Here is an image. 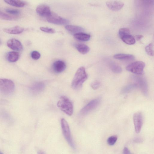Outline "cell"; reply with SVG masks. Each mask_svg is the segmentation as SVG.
Returning a JSON list of instances; mask_svg holds the SVG:
<instances>
[{"label": "cell", "instance_id": "cell-15", "mask_svg": "<svg viewBox=\"0 0 154 154\" xmlns=\"http://www.w3.org/2000/svg\"><path fill=\"white\" fill-rule=\"evenodd\" d=\"M114 58L121 60H132L134 59V56L132 54H117L113 56Z\"/></svg>", "mask_w": 154, "mask_h": 154}, {"label": "cell", "instance_id": "cell-23", "mask_svg": "<svg viewBox=\"0 0 154 154\" xmlns=\"http://www.w3.org/2000/svg\"><path fill=\"white\" fill-rule=\"evenodd\" d=\"M109 67L111 70L116 73H120L122 71V68L118 65L113 62L109 63Z\"/></svg>", "mask_w": 154, "mask_h": 154}, {"label": "cell", "instance_id": "cell-34", "mask_svg": "<svg viewBox=\"0 0 154 154\" xmlns=\"http://www.w3.org/2000/svg\"><path fill=\"white\" fill-rule=\"evenodd\" d=\"M134 141L135 143H139L143 141L142 139L141 138H136L134 140Z\"/></svg>", "mask_w": 154, "mask_h": 154}, {"label": "cell", "instance_id": "cell-20", "mask_svg": "<svg viewBox=\"0 0 154 154\" xmlns=\"http://www.w3.org/2000/svg\"><path fill=\"white\" fill-rule=\"evenodd\" d=\"M4 2L11 5L17 7H24L26 4L25 2L21 0H6Z\"/></svg>", "mask_w": 154, "mask_h": 154}, {"label": "cell", "instance_id": "cell-38", "mask_svg": "<svg viewBox=\"0 0 154 154\" xmlns=\"http://www.w3.org/2000/svg\"><path fill=\"white\" fill-rule=\"evenodd\" d=\"M0 154H3L2 152H0Z\"/></svg>", "mask_w": 154, "mask_h": 154}, {"label": "cell", "instance_id": "cell-9", "mask_svg": "<svg viewBox=\"0 0 154 154\" xmlns=\"http://www.w3.org/2000/svg\"><path fill=\"white\" fill-rule=\"evenodd\" d=\"M143 116L141 112H137L133 115V122L135 132L137 133L140 132L143 125Z\"/></svg>", "mask_w": 154, "mask_h": 154}, {"label": "cell", "instance_id": "cell-14", "mask_svg": "<svg viewBox=\"0 0 154 154\" xmlns=\"http://www.w3.org/2000/svg\"><path fill=\"white\" fill-rule=\"evenodd\" d=\"M24 29L19 26H15L13 27L4 29L3 31L6 33L13 34H18L22 33L23 32Z\"/></svg>", "mask_w": 154, "mask_h": 154}, {"label": "cell", "instance_id": "cell-35", "mask_svg": "<svg viewBox=\"0 0 154 154\" xmlns=\"http://www.w3.org/2000/svg\"><path fill=\"white\" fill-rule=\"evenodd\" d=\"M143 37V36L142 35H135V39L137 41H139L141 40Z\"/></svg>", "mask_w": 154, "mask_h": 154}, {"label": "cell", "instance_id": "cell-19", "mask_svg": "<svg viewBox=\"0 0 154 154\" xmlns=\"http://www.w3.org/2000/svg\"><path fill=\"white\" fill-rule=\"evenodd\" d=\"M73 35L76 39L82 41H87L89 40L91 37L90 34L83 32L75 34Z\"/></svg>", "mask_w": 154, "mask_h": 154}, {"label": "cell", "instance_id": "cell-26", "mask_svg": "<svg viewBox=\"0 0 154 154\" xmlns=\"http://www.w3.org/2000/svg\"><path fill=\"white\" fill-rule=\"evenodd\" d=\"M117 140V137L116 135H113L109 137L107 139V143L110 146L114 145Z\"/></svg>", "mask_w": 154, "mask_h": 154}, {"label": "cell", "instance_id": "cell-30", "mask_svg": "<svg viewBox=\"0 0 154 154\" xmlns=\"http://www.w3.org/2000/svg\"><path fill=\"white\" fill-rule=\"evenodd\" d=\"M31 55L32 58L34 60L38 59L41 57L40 53L36 51H32L31 53Z\"/></svg>", "mask_w": 154, "mask_h": 154}, {"label": "cell", "instance_id": "cell-33", "mask_svg": "<svg viewBox=\"0 0 154 154\" xmlns=\"http://www.w3.org/2000/svg\"><path fill=\"white\" fill-rule=\"evenodd\" d=\"M123 154H131L129 149L127 147H125L123 149Z\"/></svg>", "mask_w": 154, "mask_h": 154}, {"label": "cell", "instance_id": "cell-13", "mask_svg": "<svg viewBox=\"0 0 154 154\" xmlns=\"http://www.w3.org/2000/svg\"><path fill=\"white\" fill-rule=\"evenodd\" d=\"M54 71L57 73H60L63 71L66 68V65L63 61L58 60L54 62L53 65Z\"/></svg>", "mask_w": 154, "mask_h": 154}, {"label": "cell", "instance_id": "cell-17", "mask_svg": "<svg viewBox=\"0 0 154 154\" xmlns=\"http://www.w3.org/2000/svg\"><path fill=\"white\" fill-rule=\"evenodd\" d=\"M20 54L17 51H11L9 52L7 55L8 60L10 62H14L19 59Z\"/></svg>", "mask_w": 154, "mask_h": 154}, {"label": "cell", "instance_id": "cell-5", "mask_svg": "<svg viewBox=\"0 0 154 154\" xmlns=\"http://www.w3.org/2000/svg\"><path fill=\"white\" fill-rule=\"evenodd\" d=\"M61 128L63 134L70 146L73 148H75L74 144L71 137L69 125L64 119H62L61 120Z\"/></svg>", "mask_w": 154, "mask_h": 154}, {"label": "cell", "instance_id": "cell-22", "mask_svg": "<svg viewBox=\"0 0 154 154\" xmlns=\"http://www.w3.org/2000/svg\"><path fill=\"white\" fill-rule=\"evenodd\" d=\"M45 85L42 82H39L35 83L31 88L32 90L35 93H39L42 91L44 88Z\"/></svg>", "mask_w": 154, "mask_h": 154}, {"label": "cell", "instance_id": "cell-37", "mask_svg": "<svg viewBox=\"0 0 154 154\" xmlns=\"http://www.w3.org/2000/svg\"><path fill=\"white\" fill-rule=\"evenodd\" d=\"M1 44H2V41H1V39H0V45H1Z\"/></svg>", "mask_w": 154, "mask_h": 154}, {"label": "cell", "instance_id": "cell-6", "mask_svg": "<svg viewBox=\"0 0 154 154\" xmlns=\"http://www.w3.org/2000/svg\"><path fill=\"white\" fill-rule=\"evenodd\" d=\"M133 80L135 82L138 87H139L142 92L147 96L148 94V87L147 81L144 77L137 75H133Z\"/></svg>", "mask_w": 154, "mask_h": 154}, {"label": "cell", "instance_id": "cell-21", "mask_svg": "<svg viewBox=\"0 0 154 154\" xmlns=\"http://www.w3.org/2000/svg\"><path fill=\"white\" fill-rule=\"evenodd\" d=\"M75 46L78 51L82 54L87 53L90 50L89 47L84 44H77L75 45Z\"/></svg>", "mask_w": 154, "mask_h": 154}, {"label": "cell", "instance_id": "cell-3", "mask_svg": "<svg viewBox=\"0 0 154 154\" xmlns=\"http://www.w3.org/2000/svg\"><path fill=\"white\" fill-rule=\"evenodd\" d=\"M14 84L11 80L0 79V93L3 95H9L13 92L14 89Z\"/></svg>", "mask_w": 154, "mask_h": 154}, {"label": "cell", "instance_id": "cell-27", "mask_svg": "<svg viewBox=\"0 0 154 154\" xmlns=\"http://www.w3.org/2000/svg\"><path fill=\"white\" fill-rule=\"evenodd\" d=\"M130 34L129 29L126 28L120 29L119 31V34L120 37L126 34Z\"/></svg>", "mask_w": 154, "mask_h": 154}, {"label": "cell", "instance_id": "cell-16", "mask_svg": "<svg viewBox=\"0 0 154 154\" xmlns=\"http://www.w3.org/2000/svg\"><path fill=\"white\" fill-rule=\"evenodd\" d=\"M65 29L68 31L74 34L79 32H82L84 30L82 27L75 25H66L65 26Z\"/></svg>", "mask_w": 154, "mask_h": 154}, {"label": "cell", "instance_id": "cell-8", "mask_svg": "<svg viewBox=\"0 0 154 154\" xmlns=\"http://www.w3.org/2000/svg\"><path fill=\"white\" fill-rule=\"evenodd\" d=\"M100 101L99 98L92 100L83 108L80 111L82 115H85L95 109L99 105Z\"/></svg>", "mask_w": 154, "mask_h": 154}, {"label": "cell", "instance_id": "cell-4", "mask_svg": "<svg viewBox=\"0 0 154 154\" xmlns=\"http://www.w3.org/2000/svg\"><path fill=\"white\" fill-rule=\"evenodd\" d=\"M145 66L144 62L138 61L133 62L126 66V69L129 72L138 75L143 74Z\"/></svg>", "mask_w": 154, "mask_h": 154}, {"label": "cell", "instance_id": "cell-29", "mask_svg": "<svg viewBox=\"0 0 154 154\" xmlns=\"http://www.w3.org/2000/svg\"><path fill=\"white\" fill-rule=\"evenodd\" d=\"M40 29L44 32L49 33H54L56 32L54 29L48 27H40Z\"/></svg>", "mask_w": 154, "mask_h": 154}, {"label": "cell", "instance_id": "cell-1", "mask_svg": "<svg viewBox=\"0 0 154 154\" xmlns=\"http://www.w3.org/2000/svg\"><path fill=\"white\" fill-rule=\"evenodd\" d=\"M88 75L85 68L79 67L76 71L72 79L71 86L74 89H78L81 87L83 83L87 80Z\"/></svg>", "mask_w": 154, "mask_h": 154}, {"label": "cell", "instance_id": "cell-36", "mask_svg": "<svg viewBox=\"0 0 154 154\" xmlns=\"http://www.w3.org/2000/svg\"><path fill=\"white\" fill-rule=\"evenodd\" d=\"M38 154H45L44 152H42L40 151L38 152Z\"/></svg>", "mask_w": 154, "mask_h": 154}, {"label": "cell", "instance_id": "cell-24", "mask_svg": "<svg viewBox=\"0 0 154 154\" xmlns=\"http://www.w3.org/2000/svg\"><path fill=\"white\" fill-rule=\"evenodd\" d=\"M137 87H138L136 83H131L123 88L122 92L123 94L127 93Z\"/></svg>", "mask_w": 154, "mask_h": 154}, {"label": "cell", "instance_id": "cell-11", "mask_svg": "<svg viewBox=\"0 0 154 154\" xmlns=\"http://www.w3.org/2000/svg\"><path fill=\"white\" fill-rule=\"evenodd\" d=\"M36 11L37 13L39 15L45 16L46 17L50 15L52 12L49 7L44 4L38 5L36 8Z\"/></svg>", "mask_w": 154, "mask_h": 154}, {"label": "cell", "instance_id": "cell-18", "mask_svg": "<svg viewBox=\"0 0 154 154\" xmlns=\"http://www.w3.org/2000/svg\"><path fill=\"white\" fill-rule=\"evenodd\" d=\"M126 44L132 45L135 43V39L130 34L124 35L120 38Z\"/></svg>", "mask_w": 154, "mask_h": 154}, {"label": "cell", "instance_id": "cell-10", "mask_svg": "<svg viewBox=\"0 0 154 154\" xmlns=\"http://www.w3.org/2000/svg\"><path fill=\"white\" fill-rule=\"evenodd\" d=\"M107 7L110 9L114 11H118L123 7L124 4L122 1L117 0H109L106 2Z\"/></svg>", "mask_w": 154, "mask_h": 154}, {"label": "cell", "instance_id": "cell-7", "mask_svg": "<svg viewBox=\"0 0 154 154\" xmlns=\"http://www.w3.org/2000/svg\"><path fill=\"white\" fill-rule=\"evenodd\" d=\"M46 17L47 21L49 23L58 25H64L68 24L69 21L56 14L52 12Z\"/></svg>", "mask_w": 154, "mask_h": 154}, {"label": "cell", "instance_id": "cell-28", "mask_svg": "<svg viewBox=\"0 0 154 154\" xmlns=\"http://www.w3.org/2000/svg\"><path fill=\"white\" fill-rule=\"evenodd\" d=\"M5 11L8 13L14 15H18L20 13V11L17 9L9 8L6 9Z\"/></svg>", "mask_w": 154, "mask_h": 154}, {"label": "cell", "instance_id": "cell-32", "mask_svg": "<svg viewBox=\"0 0 154 154\" xmlns=\"http://www.w3.org/2000/svg\"><path fill=\"white\" fill-rule=\"evenodd\" d=\"M101 84L100 82L98 81H95L91 84V88L94 90L98 88L100 86Z\"/></svg>", "mask_w": 154, "mask_h": 154}, {"label": "cell", "instance_id": "cell-31", "mask_svg": "<svg viewBox=\"0 0 154 154\" xmlns=\"http://www.w3.org/2000/svg\"><path fill=\"white\" fill-rule=\"evenodd\" d=\"M0 19L6 20H11L12 19V18L11 16L0 11Z\"/></svg>", "mask_w": 154, "mask_h": 154}, {"label": "cell", "instance_id": "cell-12", "mask_svg": "<svg viewBox=\"0 0 154 154\" xmlns=\"http://www.w3.org/2000/svg\"><path fill=\"white\" fill-rule=\"evenodd\" d=\"M7 45L10 48L14 51H20L23 49V45L20 42L15 38L8 40Z\"/></svg>", "mask_w": 154, "mask_h": 154}, {"label": "cell", "instance_id": "cell-2", "mask_svg": "<svg viewBox=\"0 0 154 154\" xmlns=\"http://www.w3.org/2000/svg\"><path fill=\"white\" fill-rule=\"evenodd\" d=\"M57 106L68 116H71L73 112V106L69 100L66 97L62 96L57 103Z\"/></svg>", "mask_w": 154, "mask_h": 154}, {"label": "cell", "instance_id": "cell-25", "mask_svg": "<svg viewBox=\"0 0 154 154\" xmlns=\"http://www.w3.org/2000/svg\"><path fill=\"white\" fill-rule=\"evenodd\" d=\"M153 44L151 43L147 45L145 48V50L147 54L150 56H153L154 55Z\"/></svg>", "mask_w": 154, "mask_h": 154}]
</instances>
